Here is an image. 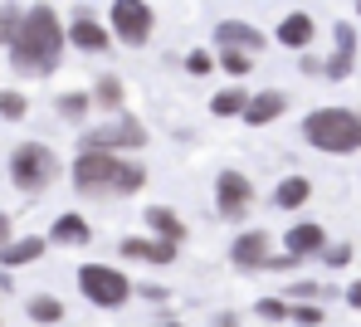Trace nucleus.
<instances>
[{"mask_svg":"<svg viewBox=\"0 0 361 327\" xmlns=\"http://www.w3.org/2000/svg\"><path fill=\"white\" fill-rule=\"evenodd\" d=\"M63 44H68V20H63L54 5H30L25 20H20V35L10 39V68L25 73V78H49L63 59Z\"/></svg>","mask_w":361,"mask_h":327,"instance_id":"obj_1","label":"nucleus"},{"mask_svg":"<svg viewBox=\"0 0 361 327\" xmlns=\"http://www.w3.org/2000/svg\"><path fill=\"white\" fill-rule=\"evenodd\" d=\"M68 176H73V191L83 200L137 196L147 186V166L142 161H127V152H78Z\"/></svg>","mask_w":361,"mask_h":327,"instance_id":"obj_2","label":"nucleus"},{"mask_svg":"<svg viewBox=\"0 0 361 327\" xmlns=\"http://www.w3.org/2000/svg\"><path fill=\"white\" fill-rule=\"evenodd\" d=\"M302 142L327 156H352L361 152V113L357 108H312L302 118Z\"/></svg>","mask_w":361,"mask_h":327,"instance_id":"obj_3","label":"nucleus"},{"mask_svg":"<svg viewBox=\"0 0 361 327\" xmlns=\"http://www.w3.org/2000/svg\"><path fill=\"white\" fill-rule=\"evenodd\" d=\"M59 176H63V161L54 156V147H44V142H20V147L10 152V186H15L20 196H44Z\"/></svg>","mask_w":361,"mask_h":327,"instance_id":"obj_4","label":"nucleus"},{"mask_svg":"<svg viewBox=\"0 0 361 327\" xmlns=\"http://www.w3.org/2000/svg\"><path fill=\"white\" fill-rule=\"evenodd\" d=\"M152 137H147V123L132 118V113H113V123L103 128H83L78 137V152H142Z\"/></svg>","mask_w":361,"mask_h":327,"instance_id":"obj_5","label":"nucleus"},{"mask_svg":"<svg viewBox=\"0 0 361 327\" xmlns=\"http://www.w3.org/2000/svg\"><path fill=\"white\" fill-rule=\"evenodd\" d=\"M78 293L93 303V308H122L137 288H132V278L113 269V264H83L78 269Z\"/></svg>","mask_w":361,"mask_h":327,"instance_id":"obj_6","label":"nucleus"},{"mask_svg":"<svg viewBox=\"0 0 361 327\" xmlns=\"http://www.w3.org/2000/svg\"><path fill=\"white\" fill-rule=\"evenodd\" d=\"M108 30H113V39L122 49H142L157 30V10L147 0H113L108 5Z\"/></svg>","mask_w":361,"mask_h":327,"instance_id":"obj_7","label":"nucleus"},{"mask_svg":"<svg viewBox=\"0 0 361 327\" xmlns=\"http://www.w3.org/2000/svg\"><path fill=\"white\" fill-rule=\"evenodd\" d=\"M215 210H220V220H235L240 225L244 215L254 210V181L244 171H235V166H225L215 176Z\"/></svg>","mask_w":361,"mask_h":327,"instance_id":"obj_8","label":"nucleus"},{"mask_svg":"<svg viewBox=\"0 0 361 327\" xmlns=\"http://www.w3.org/2000/svg\"><path fill=\"white\" fill-rule=\"evenodd\" d=\"M68 44L73 49H83V54H108L118 39H113V30H108V20H98L93 10H73L68 15Z\"/></svg>","mask_w":361,"mask_h":327,"instance_id":"obj_9","label":"nucleus"},{"mask_svg":"<svg viewBox=\"0 0 361 327\" xmlns=\"http://www.w3.org/2000/svg\"><path fill=\"white\" fill-rule=\"evenodd\" d=\"M352 73H357V30H352V20H337L332 25V54L322 59V78L342 83Z\"/></svg>","mask_w":361,"mask_h":327,"instance_id":"obj_10","label":"nucleus"},{"mask_svg":"<svg viewBox=\"0 0 361 327\" xmlns=\"http://www.w3.org/2000/svg\"><path fill=\"white\" fill-rule=\"evenodd\" d=\"M230 264L244 269V273L269 269V264H274V235H269V230H244V235H235V245H230Z\"/></svg>","mask_w":361,"mask_h":327,"instance_id":"obj_11","label":"nucleus"},{"mask_svg":"<svg viewBox=\"0 0 361 327\" xmlns=\"http://www.w3.org/2000/svg\"><path fill=\"white\" fill-rule=\"evenodd\" d=\"M176 249L171 240H161V235H127L118 245L122 259H137V264H176Z\"/></svg>","mask_w":361,"mask_h":327,"instance_id":"obj_12","label":"nucleus"},{"mask_svg":"<svg viewBox=\"0 0 361 327\" xmlns=\"http://www.w3.org/2000/svg\"><path fill=\"white\" fill-rule=\"evenodd\" d=\"M274 39H279V49H312V39H317V20L307 15V10H288L283 20H279V30H274Z\"/></svg>","mask_w":361,"mask_h":327,"instance_id":"obj_13","label":"nucleus"},{"mask_svg":"<svg viewBox=\"0 0 361 327\" xmlns=\"http://www.w3.org/2000/svg\"><path fill=\"white\" fill-rule=\"evenodd\" d=\"M283 113H288V93L259 88V93H249V108H244L240 123H249V128H269V123H279Z\"/></svg>","mask_w":361,"mask_h":327,"instance_id":"obj_14","label":"nucleus"},{"mask_svg":"<svg viewBox=\"0 0 361 327\" xmlns=\"http://www.w3.org/2000/svg\"><path fill=\"white\" fill-rule=\"evenodd\" d=\"M332 240H327V230L317 225V220H298V225H288L283 230V249L288 254H298V259H312V254H322Z\"/></svg>","mask_w":361,"mask_h":327,"instance_id":"obj_15","label":"nucleus"},{"mask_svg":"<svg viewBox=\"0 0 361 327\" xmlns=\"http://www.w3.org/2000/svg\"><path fill=\"white\" fill-rule=\"evenodd\" d=\"M220 44H230V49H249V54H264L269 39H264L249 20H220V25H215V49H220Z\"/></svg>","mask_w":361,"mask_h":327,"instance_id":"obj_16","label":"nucleus"},{"mask_svg":"<svg viewBox=\"0 0 361 327\" xmlns=\"http://www.w3.org/2000/svg\"><path fill=\"white\" fill-rule=\"evenodd\" d=\"M142 220H147L152 235H161V240H171V245H185V220H180L171 205H147Z\"/></svg>","mask_w":361,"mask_h":327,"instance_id":"obj_17","label":"nucleus"},{"mask_svg":"<svg viewBox=\"0 0 361 327\" xmlns=\"http://www.w3.org/2000/svg\"><path fill=\"white\" fill-rule=\"evenodd\" d=\"M93 240V225L83 220V215H59L54 225H49V245H73V249H83Z\"/></svg>","mask_w":361,"mask_h":327,"instance_id":"obj_18","label":"nucleus"},{"mask_svg":"<svg viewBox=\"0 0 361 327\" xmlns=\"http://www.w3.org/2000/svg\"><path fill=\"white\" fill-rule=\"evenodd\" d=\"M88 93H93V108H103V113H122V103H127V83L118 73H98Z\"/></svg>","mask_w":361,"mask_h":327,"instance_id":"obj_19","label":"nucleus"},{"mask_svg":"<svg viewBox=\"0 0 361 327\" xmlns=\"http://www.w3.org/2000/svg\"><path fill=\"white\" fill-rule=\"evenodd\" d=\"M44 245H49L44 235H25V240H10V245L0 249V264H5V269H25V264H35L39 254H44Z\"/></svg>","mask_w":361,"mask_h":327,"instance_id":"obj_20","label":"nucleus"},{"mask_svg":"<svg viewBox=\"0 0 361 327\" xmlns=\"http://www.w3.org/2000/svg\"><path fill=\"white\" fill-rule=\"evenodd\" d=\"M312 200V181L307 176H283L274 186V210H302Z\"/></svg>","mask_w":361,"mask_h":327,"instance_id":"obj_21","label":"nucleus"},{"mask_svg":"<svg viewBox=\"0 0 361 327\" xmlns=\"http://www.w3.org/2000/svg\"><path fill=\"white\" fill-rule=\"evenodd\" d=\"M244 108H249V88H244V78H235L230 88H220V93L210 98V113H215V118H244Z\"/></svg>","mask_w":361,"mask_h":327,"instance_id":"obj_22","label":"nucleus"},{"mask_svg":"<svg viewBox=\"0 0 361 327\" xmlns=\"http://www.w3.org/2000/svg\"><path fill=\"white\" fill-rule=\"evenodd\" d=\"M54 113H59L63 123H73V128H83V118L93 113V93H83V88H68L54 98Z\"/></svg>","mask_w":361,"mask_h":327,"instance_id":"obj_23","label":"nucleus"},{"mask_svg":"<svg viewBox=\"0 0 361 327\" xmlns=\"http://www.w3.org/2000/svg\"><path fill=\"white\" fill-rule=\"evenodd\" d=\"M215 59H220V68H225L230 78H249V73H254V54H249V49H230V44H220Z\"/></svg>","mask_w":361,"mask_h":327,"instance_id":"obj_24","label":"nucleus"},{"mask_svg":"<svg viewBox=\"0 0 361 327\" xmlns=\"http://www.w3.org/2000/svg\"><path fill=\"white\" fill-rule=\"evenodd\" d=\"M30 323L49 327V323H63V303L59 298H49V293H39V298H30Z\"/></svg>","mask_w":361,"mask_h":327,"instance_id":"obj_25","label":"nucleus"},{"mask_svg":"<svg viewBox=\"0 0 361 327\" xmlns=\"http://www.w3.org/2000/svg\"><path fill=\"white\" fill-rule=\"evenodd\" d=\"M25 113H30V98H25L20 88H0V118H5V123H20Z\"/></svg>","mask_w":361,"mask_h":327,"instance_id":"obj_26","label":"nucleus"},{"mask_svg":"<svg viewBox=\"0 0 361 327\" xmlns=\"http://www.w3.org/2000/svg\"><path fill=\"white\" fill-rule=\"evenodd\" d=\"M20 20H25V10L10 5V0H0V49H10V39L20 35Z\"/></svg>","mask_w":361,"mask_h":327,"instance_id":"obj_27","label":"nucleus"},{"mask_svg":"<svg viewBox=\"0 0 361 327\" xmlns=\"http://www.w3.org/2000/svg\"><path fill=\"white\" fill-rule=\"evenodd\" d=\"M215 68H220V59H215L210 49H190V54H185V73H190V78H205V73H215Z\"/></svg>","mask_w":361,"mask_h":327,"instance_id":"obj_28","label":"nucleus"},{"mask_svg":"<svg viewBox=\"0 0 361 327\" xmlns=\"http://www.w3.org/2000/svg\"><path fill=\"white\" fill-rule=\"evenodd\" d=\"M352 254H357L352 245H327V249H322L317 259L327 264V269H347V264H352Z\"/></svg>","mask_w":361,"mask_h":327,"instance_id":"obj_29","label":"nucleus"},{"mask_svg":"<svg viewBox=\"0 0 361 327\" xmlns=\"http://www.w3.org/2000/svg\"><path fill=\"white\" fill-rule=\"evenodd\" d=\"M259 318H269V323H283V318H293V308H288L283 298H259Z\"/></svg>","mask_w":361,"mask_h":327,"instance_id":"obj_30","label":"nucleus"},{"mask_svg":"<svg viewBox=\"0 0 361 327\" xmlns=\"http://www.w3.org/2000/svg\"><path fill=\"white\" fill-rule=\"evenodd\" d=\"M293 323L298 327H322V303H307V298H302L298 308H293Z\"/></svg>","mask_w":361,"mask_h":327,"instance_id":"obj_31","label":"nucleus"},{"mask_svg":"<svg viewBox=\"0 0 361 327\" xmlns=\"http://www.w3.org/2000/svg\"><path fill=\"white\" fill-rule=\"evenodd\" d=\"M288 293H293V298H307V303H322V293H327V288H322V283H293Z\"/></svg>","mask_w":361,"mask_h":327,"instance_id":"obj_32","label":"nucleus"},{"mask_svg":"<svg viewBox=\"0 0 361 327\" xmlns=\"http://www.w3.org/2000/svg\"><path fill=\"white\" fill-rule=\"evenodd\" d=\"M137 293H142V298H152V303H161V298H171V293H166L161 283H147V288H137Z\"/></svg>","mask_w":361,"mask_h":327,"instance_id":"obj_33","label":"nucleus"},{"mask_svg":"<svg viewBox=\"0 0 361 327\" xmlns=\"http://www.w3.org/2000/svg\"><path fill=\"white\" fill-rule=\"evenodd\" d=\"M10 230H15V225H10V215H5V210H0V249H5V245H10Z\"/></svg>","mask_w":361,"mask_h":327,"instance_id":"obj_34","label":"nucleus"},{"mask_svg":"<svg viewBox=\"0 0 361 327\" xmlns=\"http://www.w3.org/2000/svg\"><path fill=\"white\" fill-rule=\"evenodd\" d=\"M210 327H240V313H220V318H215Z\"/></svg>","mask_w":361,"mask_h":327,"instance_id":"obj_35","label":"nucleus"},{"mask_svg":"<svg viewBox=\"0 0 361 327\" xmlns=\"http://www.w3.org/2000/svg\"><path fill=\"white\" fill-rule=\"evenodd\" d=\"M298 68L307 73V78H312V73H322V59H298Z\"/></svg>","mask_w":361,"mask_h":327,"instance_id":"obj_36","label":"nucleus"},{"mask_svg":"<svg viewBox=\"0 0 361 327\" xmlns=\"http://www.w3.org/2000/svg\"><path fill=\"white\" fill-rule=\"evenodd\" d=\"M347 303H352V308H357V313H361V278H357V283H352V288H347Z\"/></svg>","mask_w":361,"mask_h":327,"instance_id":"obj_37","label":"nucleus"},{"mask_svg":"<svg viewBox=\"0 0 361 327\" xmlns=\"http://www.w3.org/2000/svg\"><path fill=\"white\" fill-rule=\"evenodd\" d=\"M157 327H180V323H157Z\"/></svg>","mask_w":361,"mask_h":327,"instance_id":"obj_38","label":"nucleus"},{"mask_svg":"<svg viewBox=\"0 0 361 327\" xmlns=\"http://www.w3.org/2000/svg\"><path fill=\"white\" fill-rule=\"evenodd\" d=\"M357 15H361V0H357Z\"/></svg>","mask_w":361,"mask_h":327,"instance_id":"obj_39","label":"nucleus"}]
</instances>
